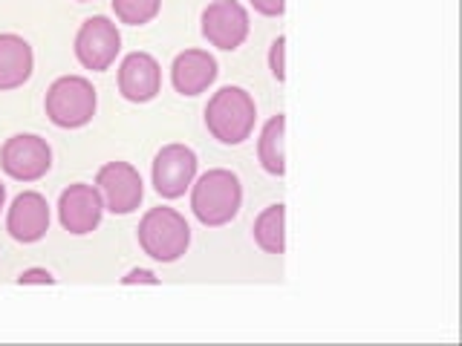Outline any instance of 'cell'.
Listing matches in <instances>:
<instances>
[{"mask_svg": "<svg viewBox=\"0 0 462 346\" xmlns=\"http://www.w3.org/2000/svg\"><path fill=\"white\" fill-rule=\"evenodd\" d=\"M202 119H206V130L217 141L226 144V148H235V144L252 139L257 124V105L249 90L228 84L208 98Z\"/></svg>", "mask_w": 462, "mask_h": 346, "instance_id": "1", "label": "cell"}, {"mask_svg": "<svg viewBox=\"0 0 462 346\" xmlns=\"http://www.w3.org/2000/svg\"><path fill=\"white\" fill-rule=\"evenodd\" d=\"M243 208V185L237 173L226 168L206 170L191 185V211L206 228L228 225Z\"/></svg>", "mask_w": 462, "mask_h": 346, "instance_id": "2", "label": "cell"}, {"mask_svg": "<svg viewBox=\"0 0 462 346\" xmlns=\"http://www.w3.org/2000/svg\"><path fill=\"white\" fill-rule=\"evenodd\" d=\"M139 249L156 263H177L191 245V225L177 208L156 205L148 208L136 228Z\"/></svg>", "mask_w": 462, "mask_h": 346, "instance_id": "3", "label": "cell"}, {"mask_svg": "<svg viewBox=\"0 0 462 346\" xmlns=\"http://www.w3.org/2000/svg\"><path fill=\"white\" fill-rule=\"evenodd\" d=\"M98 110V93L90 78L84 76H61L50 84L43 96V113L61 130H79L93 122Z\"/></svg>", "mask_w": 462, "mask_h": 346, "instance_id": "4", "label": "cell"}, {"mask_svg": "<svg viewBox=\"0 0 462 346\" xmlns=\"http://www.w3.org/2000/svg\"><path fill=\"white\" fill-rule=\"evenodd\" d=\"M52 168V148L38 133H14L0 148V170L14 182H38Z\"/></svg>", "mask_w": 462, "mask_h": 346, "instance_id": "5", "label": "cell"}, {"mask_svg": "<svg viewBox=\"0 0 462 346\" xmlns=\"http://www.w3.org/2000/svg\"><path fill=\"white\" fill-rule=\"evenodd\" d=\"M72 50H76V58L84 69L105 72L116 64V58L122 52V32L107 14H93L79 26Z\"/></svg>", "mask_w": 462, "mask_h": 346, "instance_id": "6", "label": "cell"}, {"mask_svg": "<svg viewBox=\"0 0 462 346\" xmlns=\"http://www.w3.org/2000/svg\"><path fill=\"white\" fill-rule=\"evenodd\" d=\"M197 153L188 144H165L162 150L153 156L151 165V185L162 199H180L185 191H191L197 179Z\"/></svg>", "mask_w": 462, "mask_h": 346, "instance_id": "7", "label": "cell"}, {"mask_svg": "<svg viewBox=\"0 0 462 346\" xmlns=\"http://www.w3.org/2000/svg\"><path fill=\"white\" fill-rule=\"evenodd\" d=\"M199 23H202L199 26L202 38L223 52L240 50L252 32L249 12H245V6L240 4V0H211V4L202 9Z\"/></svg>", "mask_w": 462, "mask_h": 346, "instance_id": "8", "label": "cell"}, {"mask_svg": "<svg viewBox=\"0 0 462 346\" xmlns=\"http://www.w3.org/2000/svg\"><path fill=\"white\" fill-rule=\"evenodd\" d=\"M96 187L105 199V211L127 216L134 214L144 199L142 173L130 162H107L96 173Z\"/></svg>", "mask_w": 462, "mask_h": 346, "instance_id": "9", "label": "cell"}, {"mask_svg": "<svg viewBox=\"0 0 462 346\" xmlns=\"http://www.w3.org/2000/svg\"><path fill=\"white\" fill-rule=\"evenodd\" d=\"M101 216H105V199H101L96 185L76 182L64 187L61 196H58V223L69 234H93L101 225Z\"/></svg>", "mask_w": 462, "mask_h": 346, "instance_id": "10", "label": "cell"}, {"mask_svg": "<svg viewBox=\"0 0 462 346\" xmlns=\"http://www.w3.org/2000/svg\"><path fill=\"white\" fill-rule=\"evenodd\" d=\"M119 93L130 105H148L162 93V67L151 52H130L116 72Z\"/></svg>", "mask_w": 462, "mask_h": 346, "instance_id": "11", "label": "cell"}, {"mask_svg": "<svg viewBox=\"0 0 462 346\" xmlns=\"http://www.w3.org/2000/svg\"><path fill=\"white\" fill-rule=\"evenodd\" d=\"M6 231L14 242H38L50 231V202L38 191H23L12 199L6 211Z\"/></svg>", "mask_w": 462, "mask_h": 346, "instance_id": "12", "label": "cell"}, {"mask_svg": "<svg viewBox=\"0 0 462 346\" xmlns=\"http://www.w3.org/2000/svg\"><path fill=\"white\" fill-rule=\"evenodd\" d=\"M220 76V64L208 50H185L171 64V84L180 96H202Z\"/></svg>", "mask_w": 462, "mask_h": 346, "instance_id": "13", "label": "cell"}, {"mask_svg": "<svg viewBox=\"0 0 462 346\" xmlns=\"http://www.w3.org/2000/svg\"><path fill=\"white\" fill-rule=\"evenodd\" d=\"M35 72V52L29 47V41L4 32L0 35V93L18 90Z\"/></svg>", "mask_w": 462, "mask_h": 346, "instance_id": "14", "label": "cell"}, {"mask_svg": "<svg viewBox=\"0 0 462 346\" xmlns=\"http://www.w3.org/2000/svg\"><path fill=\"white\" fill-rule=\"evenodd\" d=\"M257 159L260 168L272 177H283L286 173V115L278 113L260 127V139H257Z\"/></svg>", "mask_w": 462, "mask_h": 346, "instance_id": "15", "label": "cell"}, {"mask_svg": "<svg viewBox=\"0 0 462 346\" xmlns=\"http://www.w3.org/2000/svg\"><path fill=\"white\" fill-rule=\"evenodd\" d=\"M252 237L266 254H283L286 251V205L283 202H274V205H269L257 214Z\"/></svg>", "mask_w": 462, "mask_h": 346, "instance_id": "16", "label": "cell"}, {"mask_svg": "<svg viewBox=\"0 0 462 346\" xmlns=\"http://www.w3.org/2000/svg\"><path fill=\"white\" fill-rule=\"evenodd\" d=\"M110 6L119 23L144 26L156 21V14L162 12V0H110Z\"/></svg>", "mask_w": 462, "mask_h": 346, "instance_id": "17", "label": "cell"}, {"mask_svg": "<svg viewBox=\"0 0 462 346\" xmlns=\"http://www.w3.org/2000/svg\"><path fill=\"white\" fill-rule=\"evenodd\" d=\"M269 69L278 81H286V38L278 35L269 47Z\"/></svg>", "mask_w": 462, "mask_h": 346, "instance_id": "18", "label": "cell"}, {"mask_svg": "<svg viewBox=\"0 0 462 346\" xmlns=\"http://www.w3.org/2000/svg\"><path fill=\"white\" fill-rule=\"evenodd\" d=\"M249 4L257 14H263V18H281L286 12V0H249Z\"/></svg>", "mask_w": 462, "mask_h": 346, "instance_id": "19", "label": "cell"}, {"mask_svg": "<svg viewBox=\"0 0 462 346\" xmlns=\"http://www.w3.org/2000/svg\"><path fill=\"white\" fill-rule=\"evenodd\" d=\"M18 283L21 286H32V283H38V286H52L55 278H52L47 269H23L18 274Z\"/></svg>", "mask_w": 462, "mask_h": 346, "instance_id": "20", "label": "cell"}, {"mask_svg": "<svg viewBox=\"0 0 462 346\" xmlns=\"http://www.w3.org/2000/svg\"><path fill=\"white\" fill-rule=\"evenodd\" d=\"M122 283L125 286H134V283H151V286H156L159 283V278L153 271H148V269H134L127 274V278H122Z\"/></svg>", "mask_w": 462, "mask_h": 346, "instance_id": "21", "label": "cell"}, {"mask_svg": "<svg viewBox=\"0 0 462 346\" xmlns=\"http://www.w3.org/2000/svg\"><path fill=\"white\" fill-rule=\"evenodd\" d=\"M4 208H6V185L0 182V211H4Z\"/></svg>", "mask_w": 462, "mask_h": 346, "instance_id": "22", "label": "cell"}, {"mask_svg": "<svg viewBox=\"0 0 462 346\" xmlns=\"http://www.w3.org/2000/svg\"><path fill=\"white\" fill-rule=\"evenodd\" d=\"M79 4H87V0H79Z\"/></svg>", "mask_w": 462, "mask_h": 346, "instance_id": "23", "label": "cell"}]
</instances>
